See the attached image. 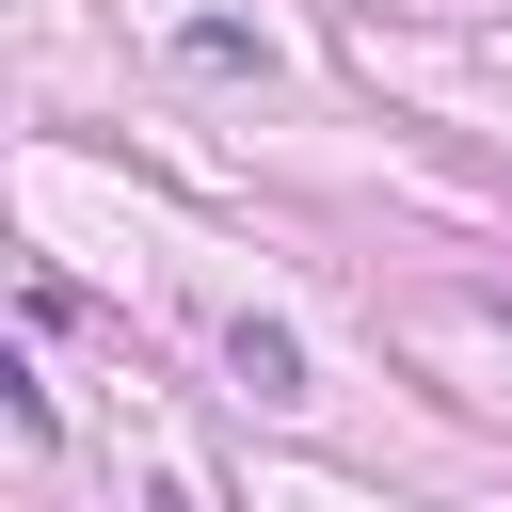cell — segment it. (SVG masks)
Returning <instances> with one entry per match:
<instances>
[{
	"label": "cell",
	"mask_w": 512,
	"mask_h": 512,
	"mask_svg": "<svg viewBox=\"0 0 512 512\" xmlns=\"http://www.w3.org/2000/svg\"><path fill=\"white\" fill-rule=\"evenodd\" d=\"M224 368H240V400H272V416L304 400V336H288V320H256V304L224 320Z\"/></svg>",
	"instance_id": "cell-1"
},
{
	"label": "cell",
	"mask_w": 512,
	"mask_h": 512,
	"mask_svg": "<svg viewBox=\"0 0 512 512\" xmlns=\"http://www.w3.org/2000/svg\"><path fill=\"white\" fill-rule=\"evenodd\" d=\"M176 48H192V80H272V48H256V32H240V16H192V32H176Z\"/></svg>",
	"instance_id": "cell-2"
}]
</instances>
